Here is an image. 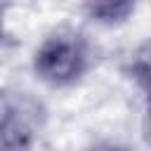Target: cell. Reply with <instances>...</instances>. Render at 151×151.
<instances>
[{"instance_id": "2", "label": "cell", "mask_w": 151, "mask_h": 151, "mask_svg": "<svg viewBox=\"0 0 151 151\" xmlns=\"http://www.w3.org/2000/svg\"><path fill=\"white\" fill-rule=\"evenodd\" d=\"M50 125V106L40 94L5 85L0 94V151H38Z\"/></svg>"}, {"instance_id": "1", "label": "cell", "mask_w": 151, "mask_h": 151, "mask_svg": "<svg viewBox=\"0 0 151 151\" xmlns=\"http://www.w3.org/2000/svg\"><path fill=\"white\" fill-rule=\"evenodd\" d=\"M28 66L33 80L45 90L68 92L97 71L99 45L83 26L59 24L35 42Z\"/></svg>"}, {"instance_id": "5", "label": "cell", "mask_w": 151, "mask_h": 151, "mask_svg": "<svg viewBox=\"0 0 151 151\" xmlns=\"http://www.w3.org/2000/svg\"><path fill=\"white\" fill-rule=\"evenodd\" d=\"M87 151H139V149L127 142H118V139H99Z\"/></svg>"}, {"instance_id": "3", "label": "cell", "mask_w": 151, "mask_h": 151, "mask_svg": "<svg viewBox=\"0 0 151 151\" xmlns=\"http://www.w3.org/2000/svg\"><path fill=\"white\" fill-rule=\"evenodd\" d=\"M142 0H83V17L94 28H120L132 21Z\"/></svg>"}, {"instance_id": "6", "label": "cell", "mask_w": 151, "mask_h": 151, "mask_svg": "<svg viewBox=\"0 0 151 151\" xmlns=\"http://www.w3.org/2000/svg\"><path fill=\"white\" fill-rule=\"evenodd\" d=\"M142 134H144V142L151 146V97L142 99Z\"/></svg>"}, {"instance_id": "4", "label": "cell", "mask_w": 151, "mask_h": 151, "mask_svg": "<svg viewBox=\"0 0 151 151\" xmlns=\"http://www.w3.org/2000/svg\"><path fill=\"white\" fill-rule=\"evenodd\" d=\"M123 76L142 94V99L151 97V35L127 52L123 61Z\"/></svg>"}]
</instances>
